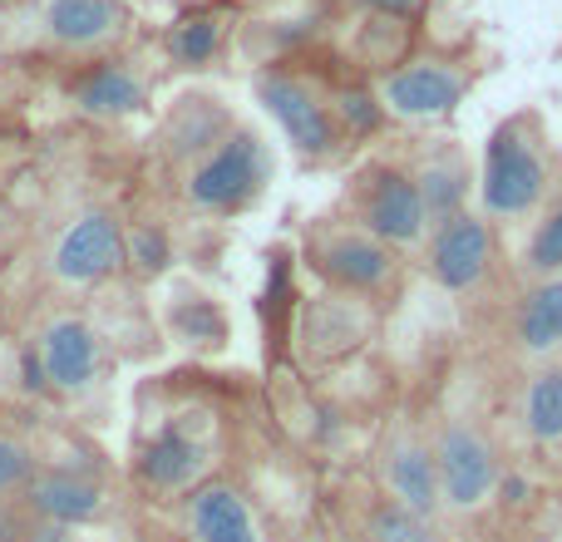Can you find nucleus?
Listing matches in <instances>:
<instances>
[{"label":"nucleus","mask_w":562,"mask_h":542,"mask_svg":"<svg viewBox=\"0 0 562 542\" xmlns=\"http://www.w3.org/2000/svg\"><path fill=\"white\" fill-rule=\"evenodd\" d=\"M262 399L247 375L217 365L148 370L128 395L124 478L144 513H168L203 484L233 474Z\"/></svg>","instance_id":"f257e3e1"},{"label":"nucleus","mask_w":562,"mask_h":542,"mask_svg":"<svg viewBox=\"0 0 562 542\" xmlns=\"http://www.w3.org/2000/svg\"><path fill=\"white\" fill-rule=\"evenodd\" d=\"M277 178V154L213 89H183L154 114L144 138V183L183 223L188 252L198 237L247 217Z\"/></svg>","instance_id":"f03ea898"},{"label":"nucleus","mask_w":562,"mask_h":542,"mask_svg":"<svg viewBox=\"0 0 562 542\" xmlns=\"http://www.w3.org/2000/svg\"><path fill=\"white\" fill-rule=\"evenodd\" d=\"M30 346L40 355L49 385V405L55 415H65L69 425L104 434L114 419V395H119V375L124 360L114 355V346L104 340V330L94 326L85 306H55L25 330Z\"/></svg>","instance_id":"7ed1b4c3"},{"label":"nucleus","mask_w":562,"mask_h":542,"mask_svg":"<svg viewBox=\"0 0 562 542\" xmlns=\"http://www.w3.org/2000/svg\"><path fill=\"white\" fill-rule=\"evenodd\" d=\"M252 99L262 104V114H272L301 168H336L356 154L336 114V75L311 65L306 55L262 59L252 75Z\"/></svg>","instance_id":"20e7f679"},{"label":"nucleus","mask_w":562,"mask_h":542,"mask_svg":"<svg viewBox=\"0 0 562 542\" xmlns=\"http://www.w3.org/2000/svg\"><path fill=\"white\" fill-rule=\"evenodd\" d=\"M138 15L128 0H20L15 49L45 65H85L119 49H134Z\"/></svg>","instance_id":"39448f33"},{"label":"nucleus","mask_w":562,"mask_h":542,"mask_svg":"<svg viewBox=\"0 0 562 542\" xmlns=\"http://www.w3.org/2000/svg\"><path fill=\"white\" fill-rule=\"evenodd\" d=\"M55 94L79 128H114L158 114V69L138 49H119L85 65H55Z\"/></svg>","instance_id":"423d86ee"},{"label":"nucleus","mask_w":562,"mask_h":542,"mask_svg":"<svg viewBox=\"0 0 562 542\" xmlns=\"http://www.w3.org/2000/svg\"><path fill=\"white\" fill-rule=\"evenodd\" d=\"M301 267L321 281L326 291L340 296H360L370 306H390L405 281V262L395 247L370 237L366 227L346 223V217H316L301 233Z\"/></svg>","instance_id":"0eeeda50"},{"label":"nucleus","mask_w":562,"mask_h":542,"mask_svg":"<svg viewBox=\"0 0 562 542\" xmlns=\"http://www.w3.org/2000/svg\"><path fill=\"white\" fill-rule=\"evenodd\" d=\"M346 223L366 227L370 237H380L395 252H415V247L429 242V213L425 197H419V183L405 163L395 158H366L356 173L340 188V213Z\"/></svg>","instance_id":"6e6552de"},{"label":"nucleus","mask_w":562,"mask_h":542,"mask_svg":"<svg viewBox=\"0 0 562 542\" xmlns=\"http://www.w3.org/2000/svg\"><path fill=\"white\" fill-rule=\"evenodd\" d=\"M553 188V158H548V134L538 114H508L504 124L488 134L484 148V178H479V197H484L488 217H524Z\"/></svg>","instance_id":"1a4fd4ad"},{"label":"nucleus","mask_w":562,"mask_h":542,"mask_svg":"<svg viewBox=\"0 0 562 542\" xmlns=\"http://www.w3.org/2000/svg\"><path fill=\"white\" fill-rule=\"evenodd\" d=\"M148 542H272L267 513L237 474H223L188 494L168 513H144Z\"/></svg>","instance_id":"9d476101"},{"label":"nucleus","mask_w":562,"mask_h":542,"mask_svg":"<svg viewBox=\"0 0 562 542\" xmlns=\"http://www.w3.org/2000/svg\"><path fill=\"white\" fill-rule=\"evenodd\" d=\"M154 310L168 350H183V360H193V365H217L233 350V310L198 271H173Z\"/></svg>","instance_id":"9b49d317"},{"label":"nucleus","mask_w":562,"mask_h":542,"mask_svg":"<svg viewBox=\"0 0 562 542\" xmlns=\"http://www.w3.org/2000/svg\"><path fill=\"white\" fill-rule=\"evenodd\" d=\"M479 69L464 65L454 55H409L405 65H395L390 75H380V104L390 118H405V124H429V118H445L464 104V94L474 89Z\"/></svg>","instance_id":"f8f14e48"},{"label":"nucleus","mask_w":562,"mask_h":542,"mask_svg":"<svg viewBox=\"0 0 562 542\" xmlns=\"http://www.w3.org/2000/svg\"><path fill=\"white\" fill-rule=\"evenodd\" d=\"M375 310L360 296H340V291H321V296H306L296 306V320H291V340H296V360L306 370H326L336 360L356 355L366 346V336L375 330Z\"/></svg>","instance_id":"ddd939ff"},{"label":"nucleus","mask_w":562,"mask_h":542,"mask_svg":"<svg viewBox=\"0 0 562 542\" xmlns=\"http://www.w3.org/2000/svg\"><path fill=\"white\" fill-rule=\"evenodd\" d=\"M79 306L94 316V326L104 330V340L114 346V355L128 365H154L158 355L168 350L164 330H158V310L148 301V286H138L134 276H119L109 286H99L89 301Z\"/></svg>","instance_id":"4468645a"},{"label":"nucleus","mask_w":562,"mask_h":542,"mask_svg":"<svg viewBox=\"0 0 562 542\" xmlns=\"http://www.w3.org/2000/svg\"><path fill=\"white\" fill-rule=\"evenodd\" d=\"M435 468H439V494L449 508L469 513V508L488 504V494L498 488V454L474 425L449 419L435 434Z\"/></svg>","instance_id":"2eb2a0df"},{"label":"nucleus","mask_w":562,"mask_h":542,"mask_svg":"<svg viewBox=\"0 0 562 542\" xmlns=\"http://www.w3.org/2000/svg\"><path fill=\"white\" fill-rule=\"evenodd\" d=\"M75 434H79V425L49 415V409L0 415V498H15Z\"/></svg>","instance_id":"dca6fc26"},{"label":"nucleus","mask_w":562,"mask_h":542,"mask_svg":"<svg viewBox=\"0 0 562 542\" xmlns=\"http://www.w3.org/2000/svg\"><path fill=\"white\" fill-rule=\"evenodd\" d=\"M425 262H429V276H435L439 286L464 296V291H474L479 281L488 276V267H494V233H488L484 217L459 213L429 233Z\"/></svg>","instance_id":"f3484780"},{"label":"nucleus","mask_w":562,"mask_h":542,"mask_svg":"<svg viewBox=\"0 0 562 542\" xmlns=\"http://www.w3.org/2000/svg\"><path fill=\"white\" fill-rule=\"evenodd\" d=\"M380 478H385V494L395 498L400 508H409L415 518H435L445 508V494H439V468H435V449L419 434L400 429L395 439L380 454Z\"/></svg>","instance_id":"a211bd4d"},{"label":"nucleus","mask_w":562,"mask_h":542,"mask_svg":"<svg viewBox=\"0 0 562 542\" xmlns=\"http://www.w3.org/2000/svg\"><path fill=\"white\" fill-rule=\"evenodd\" d=\"M227 39H233L227 10L193 5L164 25V35H158V59H164V69H178V75H207V69H217V59L227 55Z\"/></svg>","instance_id":"6ab92c4d"},{"label":"nucleus","mask_w":562,"mask_h":542,"mask_svg":"<svg viewBox=\"0 0 562 542\" xmlns=\"http://www.w3.org/2000/svg\"><path fill=\"white\" fill-rule=\"evenodd\" d=\"M35 409L55 415L40 355H35V346H30V336L0 330V415H35Z\"/></svg>","instance_id":"aec40b11"},{"label":"nucleus","mask_w":562,"mask_h":542,"mask_svg":"<svg viewBox=\"0 0 562 542\" xmlns=\"http://www.w3.org/2000/svg\"><path fill=\"white\" fill-rule=\"evenodd\" d=\"M514 336L524 355H553V350H562V271L558 276H543L524 296Z\"/></svg>","instance_id":"412c9836"},{"label":"nucleus","mask_w":562,"mask_h":542,"mask_svg":"<svg viewBox=\"0 0 562 542\" xmlns=\"http://www.w3.org/2000/svg\"><path fill=\"white\" fill-rule=\"evenodd\" d=\"M419 183V197H425V213H429V227L449 223V217L464 213V193H469V168L464 158L454 154V148H445V154L425 158L419 168H409Z\"/></svg>","instance_id":"4be33fe9"},{"label":"nucleus","mask_w":562,"mask_h":542,"mask_svg":"<svg viewBox=\"0 0 562 542\" xmlns=\"http://www.w3.org/2000/svg\"><path fill=\"white\" fill-rule=\"evenodd\" d=\"M524 425L538 444L562 439V365H548L543 375H533V385L524 395Z\"/></svg>","instance_id":"5701e85b"},{"label":"nucleus","mask_w":562,"mask_h":542,"mask_svg":"<svg viewBox=\"0 0 562 542\" xmlns=\"http://www.w3.org/2000/svg\"><path fill=\"white\" fill-rule=\"evenodd\" d=\"M366 542H435V538H429L425 518L400 508L395 498H375L366 508Z\"/></svg>","instance_id":"b1692460"},{"label":"nucleus","mask_w":562,"mask_h":542,"mask_svg":"<svg viewBox=\"0 0 562 542\" xmlns=\"http://www.w3.org/2000/svg\"><path fill=\"white\" fill-rule=\"evenodd\" d=\"M528 271H538V276H558L562 271V197L548 207V217L538 223L533 242H528Z\"/></svg>","instance_id":"393cba45"},{"label":"nucleus","mask_w":562,"mask_h":542,"mask_svg":"<svg viewBox=\"0 0 562 542\" xmlns=\"http://www.w3.org/2000/svg\"><path fill=\"white\" fill-rule=\"evenodd\" d=\"M20 242H25V217H20V207L10 203L5 193H0V271L15 262Z\"/></svg>","instance_id":"a878e982"},{"label":"nucleus","mask_w":562,"mask_h":542,"mask_svg":"<svg viewBox=\"0 0 562 542\" xmlns=\"http://www.w3.org/2000/svg\"><path fill=\"white\" fill-rule=\"evenodd\" d=\"M356 5L380 20H415L419 15V0H356Z\"/></svg>","instance_id":"bb28decb"},{"label":"nucleus","mask_w":562,"mask_h":542,"mask_svg":"<svg viewBox=\"0 0 562 542\" xmlns=\"http://www.w3.org/2000/svg\"><path fill=\"white\" fill-rule=\"evenodd\" d=\"M10 49H15V5L0 0V59H5Z\"/></svg>","instance_id":"cd10ccee"},{"label":"nucleus","mask_w":562,"mask_h":542,"mask_svg":"<svg viewBox=\"0 0 562 542\" xmlns=\"http://www.w3.org/2000/svg\"><path fill=\"white\" fill-rule=\"evenodd\" d=\"M5 5H20V0H5Z\"/></svg>","instance_id":"c85d7f7f"}]
</instances>
